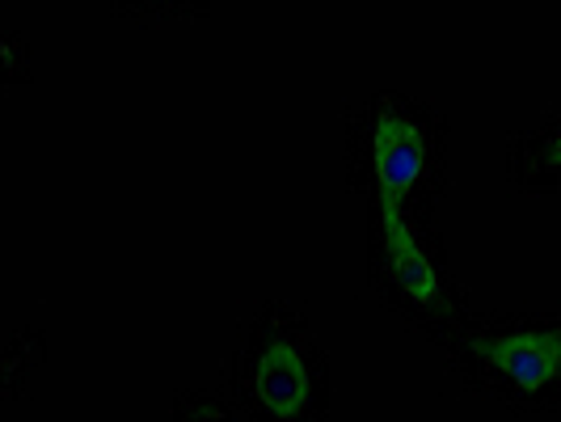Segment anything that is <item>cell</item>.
<instances>
[{
    "label": "cell",
    "instance_id": "obj_4",
    "mask_svg": "<svg viewBox=\"0 0 561 422\" xmlns=\"http://www.w3.org/2000/svg\"><path fill=\"white\" fill-rule=\"evenodd\" d=\"M444 355L465 394L511 414H561V309L469 312Z\"/></svg>",
    "mask_w": 561,
    "mask_h": 422
},
{
    "label": "cell",
    "instance_id": "obj_6",
    "mask_svg": "<svg viewBox=\"0 0 561 422\" xmlns=\"http://www.w3.org/2000/svg\"><path fill=\"white\" fill-rule=\"evenodd\" d=\"M211 4L216 0H106V13L118 22H131V26L157 30L173 26V22L211 18Z\"/></svg>",
    "mask_w": 561,
    "mask_h": 422
},
{
    "label": "cell",
    "instance_id": "obj_7",
    "mask_svg": "<svg viewBox=\"0 0 561 422\" xmlns=\"http://www.w3.org/2000/svg\"><path fill=\"white\" fill-rule=\"evenodd\" d=\"M26 351V334H13L9 338V346H4V367H0V376H4V397L13 401V397H22V385H26V372L30 367H38L43 360V351H47V342H38L30 355Z\"/></svg>",
    "mask_w": 561,
    "mask_h": 422
},
{
    "label": "cell",
    "instance_id": "obj_9",
    "mask_svg": "<svg viewBox=\"0 0 561 422\" xmlns=\"http://www.w3.org/2000/svg\"><path fill=\"white\" fill-rule=\"evenodd\" d=\"M0 59H4V84H9V89L34 81V68H30V43H26V34H22V30H4Z\"/></svg>",
    "mask_w": 561,
    "mask_h": 422
},
{
    "label": "cell",
    "instance_id": "obj_2",
    "mask_svg": "<svg viewBox=\"0 0 561 422\" xmlns=\"http://www.w3.org/2000/svg\"><path fill=\"white\" fill-rule=\"evenodd\" d=\"M245 422H321L334 401V367L309 312L283 300L253 305L228 351L220 385Z\"/></svg>",
    "mask_w": 561,
    "mask_h": 422
},
{
    "label": "cell",
    "instance_id": "obj_5",
    "mask_svg": "<svg viewBox=\"0 0 561 422\" xmlns=\"http://www.w3.org/2000/svg\"><path fill=\"white\" fill-rule=\"evenodd\" d=\"M506 182L519 195L561 191V102L506 144Z\"/></svg>",
    "mask_w": 561,
    "mask_h": 422
},
{
    "label": "cell",
    "instance_id": "obj_8",
    "mask_svg": "<svg viewBox=\"0 0 561 422\" xmlns=\"http://www.w3.org/2000/svg\"><path fill=\"white\" fill-rule=\"evenodd\" d=\"M173 414L178 419H237L228 394H198V389H186V394L173 397Z\"/></svg>",
    "mask_w": 561,
    "mask_h": 422
},
{
    "label": "cell",
    "instance_id": "obj_1",
    "mask_svg": "<svg viewBox=\"0 0 561 422\" xmlns=\"http://www.w3.org/2000/svg\"><path fill=\"white\" fill-rule=\"evenodd\" d=\"M451 123L426 98L376 89L342 123V173L364 203H393L435 216L448 195Z\"/></svg>",
    "mask_w": 561,
    "mask_h": 422
},
{
    "label": "cell",
    "instance_id": "obj_3",
    "mask_svg": "<svg viewBox=\"0 0 561 422\" xmlns=\"http://www.w3.org/2000/svg\"><path fill=\"white\" fill-rule=\"evenodd\" d=\"M364 280L380 309L439 351L473 312L435 216L410 207L364 203Z\"/></svg>",
    "mask_w": 561,
    "mask_h": 422
},
{
    "label": "cell",
    "instance_id": "obj_10",
    "mask_svg": "<svg viewBox=\"0 0 561 422\" xmlns=\"http://www.w3.org/2000/svg\"><path fill=\"white\" fill-rule=\"evenodd\" d=\"M102 4H106V0H102Z\"/></svg>",
    "mask_w": 561,
    "mask_h": 422
}]
</instances>
